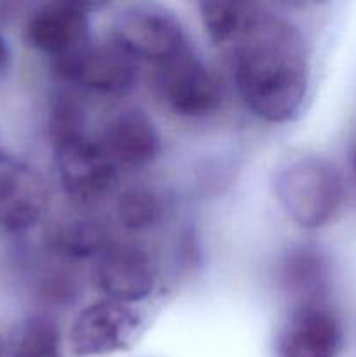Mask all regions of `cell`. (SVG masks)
<instances>
[{
    "instance_id": "obj_8",
    "label": "cell",
    "mask_w": 356,
    "mask_h": 357,
    "mask_svg": "<svg viewBox=\"0 0 356 357\" xmlns=\"http://www.w3.org/2000/svg\"><path fill=\"white\" fill-rule=\"evenodd\" d=\"M49 188L35 167L0 153V229L30 230L45 216Z\"/></svg>"
},
{
    "instance_id": "obj_19",
    "label": "cell",
    "mask_w": 356,
    "mask_h": 357,
    "mask_svg": "<svg viewBox=\"0 0 356 357\" xmlns=\"http://www.w3.org/2000/svg\"><path fill=\"white\" fill-rule=\"evenodd\" d=\"M9 47H7L6 40L2 38V35H0V72H3V70L7 68V65H9Z\"/></svg>"
},
{
    "instance_id": "obj_9",
    "label": "cell",
    "mask_w": 356,
    "mask_h": 357,
    "mask_svg": "<svg viewBox=\"0 0 356 357\" xmlns=\"http://www.w3.org/2000/svg\"><path fill=\"white\" fill-rule=\"evenodd\" d=\"M96 281L107 298L131 305L154 291L156 265L140 244L110 243L98 257Z\"/></svg>"
},
{
    "instance_id": "obj_4",
    "label": "cell",
    "mask_w": 356,
    "mask_h": 357,
    "mask_svg": "<svg viewBox=\"0 0 356 357\" xmlns=\"http://www.w3.org/2000/svg\"><path fill=\"white\" fill-rule=\"evenodd\" d=\"M156 86L161 100L178 117H208L222 103L218 79L188 47L157 65Z\"/></svg>"
},
{
    "instance_id": "obj_18",
    "label": "cell",
    "mask_w": 356,
    "mask_h": 357,
    "mask_svg": "<svg viewBox=\"0 0 356 357\" xmlns=\"http://www.w3.org/2000/svg\"><path fill=\"white\" fill-rule=\"evenodd\" d=\"M49 131L54 145L86 135V114L72 94L63 93L54 100L49 117Z\"/></svg>"
},
{
    "instance_id": "obj_12",
    "label": "cell",
    "mask_w": 356,
    "mask_h": 357,
    "mask_svg": "<svg viewBox=\"0 0 356 357\" xmlns=\"http://www.w3.org/2000/svg\"><path fill=\"white\" fill-rule=\"evenodd\" d=\"M119 167H145L161 155V136L149 115L136 108L108 119L100 139Z\"/></svg>"
},
{
    "instance_id": "obj_1",
    "label": "cell",
    "mask_w": 356,
    "mask_h": 357,
    "mask_svg": "<svg viewBox=\"0 0 356 357\" xmlns=\"http://www.w3.org/2000/svg\"><path fill=\"white\" fill-rule=\"evenodd\" d=\"M230 49L234 84L251 114L272 124L292 121L306 101L311 77L299 28L255 6Z\"/></svg>"
},
{
    "instance_id": "obj_15",
    "label": "cell",
    "mask_w": 356,
    "mask_h": 357,
    "mask_svg": "<svg viewBox=\"0 0 356 357\" xmlns=\"http://www.w3.org/2000/svg\"><path fill=\"white\" fill-rule=\"evenodd\" d=\"M255 10V3L246 2H212L199 3V16L209 40L218 47H230Z\"/></svg>"
},
{
    "instance_id": "obj_10",
    "label": "cell",
    "mask_w": 356,
    "mask_h": 357,
    "mask_svg": "<svg viewBox=\"0 0 356 357\" xmlns=\"http://www.w3.org/2000/svg\"><path fill=\"white\" fill-rule=\"evenodd\" d=\"M344 331L327 303L293 307L278 337V357H337Z\"/></svg>"
},
{
    "instance_id": "obj_16",
    "label": "cell",
    "mask_w": 356,
    "mask_h": 357,
    "mask_svg": "<svg viewBox=\"0 0 356 357\" xmlns=\"http://www.w3.org/2000/svg\"><path fill=\"white\" fill-rule=\"evenodd\" d=\"M115 213L124 229L142 232L154 229L161 222L163 202L154 188L147 185H133L117 197Z\"/></svg>"
},
{
    "instance_id": "obj_20",
    "label": "cell",
    "mask_w": 356,
    "mask_h": 357,
    "mask_svg": "<svg viewBox=\"0 0 356 357\" xmlns=\"http://www.w3.org/2000/svg\"><path fill=\"white\" fill-rule=\"evenodd\" d=\"M351 171H353V178H355L356 181V146L351 153Z\"/></svg>"
},
{
    "instance_id": "obj_17",
    "label": "cell",
    "mask_w": 356,
    "mask_h": 357,
    "mask_svg": "<svg viewBox=\"0 0 356 357\" xmlns=\"http://www.w3.org/2000/svg\"><path fill=\"white\" fill-rule=\"evenodd\" d=\"M13 357H63L58 326L45 317L28 321L21 331Z\"/></svg>"
},
{
    "instance_id": "obj_13",
    "label": "cell",
    "mask_w": 356,
    "mask_h": 357,
    "mask_svg": "<svg viewBox=\"0 0 356 357\" xmlns=\"http://www.w3.org/2000/svg\"><path fill=\"white\" fill-rule=\"evenodd\" d=\"M47 243L52 253L65 260H86L100 257L112 241L103 220L87 213H73L52 223Z\"/></svg>"
},
{
    "instance_id": "obj_6",
    "label": "cell",
    "mask_w": 356,
    "mask_h": 357,
    "mask_svg": "<svg viewBox=\"0 0 356 357\" xmlns=\"http://www.w3.org/2000/svg\"><path fill=\"white\" fill-rule=\"evenodd\" d=\"M59 79L87 93L121 96L135 87L138 61L115 42H89L75 54L54 61Z\"/></svg>"
},
{
    "instance_id": "obj_3",
    "label": "cell",
    "mask_w": 356,
    "mask_h": 357,
    "mask_svg": "<svg viewBox=\"0 0 356 357\" xmlns=\"http://www.w3.org/2000/svg\"><path fill=\"white\" fill-rule=\"evenodd\" d=\"M110 40L135 61H150L156 66L187 47L181 21L173 10L156 3L122 9L112 24Z\"/></svg>"
},
{
    "instance_id": "obj_7",
    "label": "cell",
    "mask_w": 356,
    "mask_h": 357,
    "mask_svg": "<svg viewBox=\"0 0 356 357\" xmlns=\"http://www.w3.org/2000/svg\"><path fill=\"white\" fill-rule=\"evenodd\" d=\"M142 319L128 303L101 298L80 310L68 331L75 357H100L124 351L138 335Z\"/></svg>"
},
{
    "instance_id": "obj_5",
    "label": "cell",
    "mask_w": 356,
    "mask_h": 357,
    "mask_svg": "<svg viewBox=\"0 0 356 357\" xmlns=\"http://www.w3.org/2000/svg\"><path fill=\"white\" fill-rule=\"evenodd\" d=\"M59 185L77 204L103 201L117 187L119 166L100 139L87 135L54 145Z\"/></svg>"
},
{
    "instance_id": "obj_2",
    "label": "cell",
    "mask_w": 356,
    "mask_h": 357,
    "mask_svg": "<svg viewBox=\"0 0 356 357\" xmlns=\"http://www.w3.org/2000/svg\"><path fill=\"white\" fill-rule=\"evenodd\" d=\"M274 192L286 216L307 230L334 222L344 202L341 171L320 155L290 160L276 174Z\"/></svg>"
},
{
    "instance_id": "obj_21",
    "label": "cell",
    "mask_w": 356,
    "mask_h": 357,
    "mask_svg": "<svg viewBox=\"0 0 356 357\" xmlns=\"http://www.w3.org/2000/svg\"><path fill=\"white\" fill-rule=\"evenodd\" d=\"M0 357H2V344H0Z\"/></svg>"
},
{
    "instance_id": "obj_14",
    "label": "cell",
    "mask_w": 356,
    "mask_h": 357,
    "mask_svg": "<svg viewBox=\"0 0 356 357\" xmlns=\"http://www.w3.org/2000/svg\"><path fill=\"white\" fill-rule=\"evenodd\" d=\"M281 282L293 307L323 303L328 291L327 261L314 248H295L283 260Z\"/></svg>"
},
{
    "instance_id": "obj_11",
    "label": "cell",
    "mask_w": 356,
    "mask_h": 357,
    "mask_svg": "<svg viewBox=\"0 0 356 357\" xmlns=\"http://www.w3.org/2000/svg\"><path fill=\"white\" fill-rule=\"evenodd\" d=\"M27 38L54 61L75 54L91 42L87 7L75 2L44 3L28 17Z\"/></svg>"
}]
</instances>
